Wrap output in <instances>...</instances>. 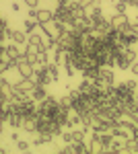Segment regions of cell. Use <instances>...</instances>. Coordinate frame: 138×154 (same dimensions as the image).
I'll return each instance as SVG.
<instances>
[{"label": "cell", "instance_id": "cell-1", "mask_svg": "<svg viewBox=\"0 0 138 154\" xmlns=\"http://www.w3.org/2000/svg\"><path fill=\"white\" fill-rule=\"evenodd\" d=\"M138 58V51L132 48H124L120 49L117 54H115V60H114V66L117 70H128L130 66H132V62Z\"/></svg>", "mask_w": 138, "mask_h": 154}, {"label": "cell", "instance_id": "cell-2", "mask_svg": "<svg viewBox=\"0 0 138 154\" xmlns=\"http://www.w3.org/2000/svg\"><path fill=\"white\" fill-rule=\"evenodd\" d=\"M39 27H41L43 35L54 37V39H58L62 33H66V29H68V25L60 23V21H56V19H54V21H50V23H46V25H39Z\"/></svg>", "mask_w": 138, "mask_h": 154}, {"label": "cell", "instance_id": "cell-3", "mask_svg": "<svg viewBox=\"0 0 138 154\" xmlns=\"http://www.w3.org/2000/svg\"><path fill=\"white\" fill-rule=\"evenodd\" d=\"M95 84L99 88H107V86L114 84V70H111V66H99V74H97Z\"/></svg>", "mask_w": 138, "mask_h": 154}, {"label": "cell", "instance_id": "cell-4", "mask_svg": "<svg viewBox=\"0 0 138 154\" xmlns=\"http://www.w3.org/2000/svg\"><path fill=\"white\" fill-rule=\"evenodd\" d=\"M33 86H35L33 78H21V80H17V82L12 84V91H14L17 95H21V97H27V95H31Z\"/></svg>", "mask_w": 138, "mask_h": 154}, {"label": "cell", "instance_id": "cell-5", "mask_svg": "<svg viewBox=\"0 0 138 154\" xmlns=\"http://www.w3.org/2000/svg\"><path fill=\"white\" fill-rule=\"evenodd\" d=\"M31 78L35 80V84H43V86L54 82L52 76H50V70H47V64L46 66H39L37 70H33V76H31Z\"/></svg>", "mask_w": 138, "mask_h": 154}, {"label": "cell", "instance_id": "cell-6", "mask_svg": "<svg viewBox=\"0 0 138 154\" xmlns=\"http://www.w3.org/2000/svg\"><path fill=\"white\" fill-rule=\"evenodd\" d=\"M17 70H19V74H21V78H31L35 66L29 62V60H25V56H23V58L19 60V64H17Z\"/></svg>", "mask_w": 138, "mask_h": 154}, {"label": "cell", "instance_id": "cell-7", "mask_svg": "<svg viewBox=\"0 0 138 154\" xmlns=\"http://www.w3.org/2000/svg\"><path fill=\"white\" fill-rule=\"evenodd\" d=\"M54 19L60 21V23H64V25H68V27L74 23V19H72V14H70V11L66 6H58L56 12H54Z\"/></svg>", "mask_w": 138, "mask_h": 154}, {"label": "cell", "instance_id": "cell-8", "mask_svg": "<svg viewBox=\"0 0 138 154\" xmlns=\"http://www.w3.org/2000/svg\"><path fill=\"white\" fill-rule=\"evenodd\" d=\"M109 23H111L114 29H122V27H126V25L130 23V19L126 17V12H115L114 17L109 19Z\"/></svg>", "mask_w": 138, "mask_h": 154}, {"label": "cell", "instance_id": "cell-9", "mask_svg": "<svg viewBox=\"0 0 138 154\" xmlns=\"http://www.w3.org/2000/svg\"><path fill=\"white\" fill-rule=\"evenodd\" d=\"M66 8L70 11V14H72V19H74V21H76V19H82V17H87V8L81 6L79 2H70Z\"/></svg>", "mask_w": 138, "mask_h": 154}, {"label": "cell", "instance_id": "cell-10", "mask_svg": "<svg viewBox=\"0 0 138 154\" xmlns=\"http://www.w3.org/2000/svg\"><path fill=\"white\" fill-rule=\"evenodd\" d=\"M4 56L11 60H21L23 58V51L19 49V43H8L6 48H4Z\"/></svg>", "mask_w": 138, "mask_h": 154}, {"label": "cell", "instance_id": "cell-11", "mask_svg": "<svg viewBox=\"0 0 138 154\" xmlns=\"http://www.w3.org/2000/svg\"><path fill=\"white\" fill-rule=\"evenodd\" d=\"M37 54H39V48H37V45H31V43H27V48H25V51H23L25 60H29L33 66H37Z\"/></svg>", "mask_w": 138, "mask_h": 154}, {"label": "cell", "instance_id": "cell-12", "mask_svg": "<svg viewBox=\"0 0 138 154\" xmlns=\"http://www.w3.org/2000/svg\"><path fill=\"white\" fill-rule=\"evenodd\" d=\"M35 19H37L39 25H46V23H50V21H54V11H50V8H39Z\"/></svg>", "mask_w": 138, "mask_h": 154}, {"label": "cell", "instance_id": "cell-13", "mask_svg": "<svg viewBox=\"0 0 138 154\" xmlns=\"http://www.w3.org/2000/svg\"><path fill=\"white\" fill-rule=\"evenodd\" d=\"M46 97H47L46 86H43V84H35V86H33V91H31V99L39 103V101H43Z\"/></svg>", "mask_w": 138, "mask_h": 154}, {"label": "cell", "instance_id": "cell-14", "mask_svg": "<svg viewBox=\"0 0 138 154\" xmlns=\"http://www.w3.org/2000/svg\"><path fill=\"white\" fill-rule=\"evenodd\" d=\"M11 31L12 29H8V21L0 17V41H4L6 37H11Z\"/></svg>", "mask_w": 138, "mask_h": 154}, {"label": "cell", "instance_id": "cell-15", "mask_svg": "<svg viewBox=\"0 0 138 154\" xmlns=\"http://www.w3.org/2000/svg\"><path fill=\"white\" fill-rule=\"evenodd\" d=\"M27 43L37 45L39 49H43V37L39 35V33H31V35H27Z\"/></svg>", "mask_w": 138, "mask_h": 154}, {"label": "cell", "instance_id": "cell-16", "mask_svg": "<svg viewBox=\"0 0 138 154\" xmlns=\"http://www.w3.org/2000/svg\"><path fill=\"white\" fill-rule=\"evenodd\" d=\"M11 39H12V43H27V33H25V31H14V29H12Z\"/></svg>", "mask_w": 138, "mask_h": 154}, {"label": "cell", "instance_id": "cell-17", "mask_svg": "<svg viewBox=\"0 0 138 154\" xmlns=\"http://www.w3.org/2000/svg\"><path fill=\"white\" fill-rule=\"evenodd\" d=\"M47 70H50L52 80H54V82H58V78H60V66H58L56 62H47Z\"/></svg>", "mask_w": 138, "mask_h": 154}, {"label": "cell", "instance_id": "cell-18", "mask_svg": "<svg viewBox=\"0 0 138 154\" xmlns=\"http://www.w3.org/2000/svg\"><path fill=\"white\" fill-rule=\"evenodd\" d=\"M23 27H25V33L31 35V33H35V29L39 27V23H37V19H27L23 23Z\"/></svg>", "mask_w": 138, "mask_h": 154}, {"label": "cell", "instance_id": "cell-19", "mask_svg": "<svg viewBox=\"0 0 138 154\" xmlns=\"http://www.w3.org/2000/svg\"><path fill=\"white\" fill-rule=\"evenodd\" d=\"M52 138H54V136H50V134H37V138L33 140V146H43V144H50V142H52Z\"/></svg>", "mask_w": 138, "mask_h": 154}, {"label": "cell", "instance_id": "cell-20", "mask_svg": "<svg viewBox=\"0 0 138 154\" xmlns=\"http://www.w3.org/2000/svg\"><path fill=\"white\" fill-rule=\"evenodd\" d=\"M47 62H50V51L39 49V54H37V66H46Z\"/></svg>", "mask_w": 138, "mask_h": 154}, {"label": "cell", "instance_id": "cell-21", "mask_svg": "<svg viewBox=\"0 0 138 154\" xmlns=\"http://www.w3.org/2000/svg\"><path fill=\"white\" fill-rule=\"evenodd\" d=\"M0 91H2L4 95L8 97V95H11V93H12V84L8 82L6 78H0Z\"/></svg>", "mask_w": 138, "mask_h": 154}, {"label": "cell", "instance_id": "cell-22", "mask_svg": "<svg viewBox=\"0 0 138 154\" xmlns=\"http://www.w3.org/2000/svg\"><path fill=\"white\" fill-rule=\"evenodd\" d=\"M74 152H79V154L89 152V144L85 142V140H82V142H76V144H74Z\"/></svg>", "mask_w": 138, "mask_h": 154}, {"label": "cell", "instance_id": "cell-23", "mask_svg": "<svg viewBox=\"0 0 138 154\" xmlns=\"http://www.w3.org/2000/svg\"><path fill=\"white\" fill-rule=\"evenodd\" d=\"M29 148H31V144H29V142H25V140H17V150H19V152H27Z\"/></svg>", "mask_w": 138, "mask_h": 154}, {"label": "cell", "instance_id": "cell-24", "mask_svg": "<svg viewBox=\"0 0 138 154\" xmlns=\"http://www.w3.org/2000/svg\"><path fill=\"white\" fill-rule=\"evenodd\" d=\"M6 72H8V62H6V56H2L0 58V76L6 74Z\"/></svg>", "mask_w": 138, "mask_h": 154}, {"label": "cell", "instance_id": "cell-25", "mask_svg": "<svg viewBox=\"0 0 138 154\" xmlns=\"http://www.w3.org/2000/svg\"><path fill=\"white\" fill-rule=\"evenodd\" d=\"M81 6H85V8H91L93 4H97V0H76Z\"/></svg>", "mask_w": 138, "mask_h": 154}, {"label": "cell", "instance_id": "cell-26", "mask_svg": "<svg viewBox=\"0 0 138 154\" xmlns=\"http://www.w3.org/2000/svg\"><path fill=\"white\" fill-rule=\"evenodd\" d=\"M130 72H132V76H136L138 78V60L132 62V66H130Z\"/></svg>", "mask_w": 138, "mask_h": 154}, {"label": "cell", "instance_id": "cell-27", "mask_svg": "<svg viewBox=\"0 0 138 154\" xmlns=\"http://www.w3.org/2000/svg\"><path fill=\"white\" fill-rule=\"evenodd\" d=\"M62 140L66 144H70L72 142V131H62Z\"/></svg>", "mask_w": 138, "mask_h": 154}, {"label": "cell", "instance_id": "cell-28", "mask_svg": "<svg viewBox=\"0 0 138 154\" xmlns=\"http://www.w3.org/2000/svg\"><path fill=\"white\" fill-rule=\"evenodd\" d=\"M23 2L29 6V8H37V4H39V0H23Z\"/></svg>", "mask_w": 138, "mask_h": 154}, {"label": "cell", "instance_id": "cell-29", "mask_svg": "<svg viewBox=\"0 0 138 154\" xmlns=\"http://www.w3.org/2000/svg\"><path fill=\"white\" fill-rule=\"evenodd\" d=\"M130 27H132V31H134V35L138 37V19L134 21V23H130Z\"/></svg>", "mask_w": 138, "mask_h": 154}, {"label": "cell", "instance_id": "cell-30", "mask_svg": "<svg viewBox=\"0 0 138 154\" xmlns=\"http://www.w3.org/2000/svg\"><path fill=\"white\" fill-rule=\"evenodd\" d=\"M11 11L19 12V11H21V4H19V2H12V4H11Z\"/></svg>", "mask_w": 138, "mask_h": 154}, {"label": "cell", "instance_id": "cell-31", "mask_svg": "<svg viewBox=\"0 0 138 154\" xmlns=\"http://www.w3.org/2000/svg\"><path fill=\"white\" fill-rule=\"evenodd\" d=\"M37 17V8H29V19H35Z\"/></svg>", "mask_w": 138, "mask_h": 154}, {"label": "cell", "instance_id": "cell-32", "mask_svg": "<svg viewBox=\"0 0 138 154\" xmlns=\"http://www.w3.org/2000/svg\"><path fill=\"white\" fill-rule=\"evenodd\" d=\"M72 0H58V6H68Z\"/></svg>", "mask_w": 138, "mask_h": 154}, {"label": "cell", "instance_id": "cell-33", "mask_svg": "<svg viewBox=\"0 0 138 154\" xmlns=\"http://www.w3.org/2000/svg\"><path fill=\"white\" fill-rule=\"evenodd\" d=\"M136 8H138V6H136Z\"/></svg>", "mask_w": 138, "mask_h": 154}]
</instances>
